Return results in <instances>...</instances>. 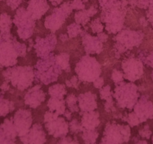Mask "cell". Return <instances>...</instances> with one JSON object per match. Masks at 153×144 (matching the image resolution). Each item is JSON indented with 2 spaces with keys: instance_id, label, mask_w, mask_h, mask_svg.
Returning a JSON list of instances; mask_svg holds the SVG:
<instances>
[{
  "instance_id": "e0dca14e",
  "label": "cell",
  "mask_w": 153,
  "mask_h": 144,
  "mask_svg": "<svg viewBox=\"0 0 153 144\" xmlns=\"http://www.w3.org/2000/svg\"><path fill=\"white\" fill-rule=\"evenodd\" d=\"M46 99V94L42 89L40 84L35 85L32 89H29L24 97L25 104L30 108L36 109Z\"/></svg>"
},
{
  "instance_id": "7bdbcfd3",
  "label": "cell",
  "mask_w": 153,
  "mask_h": 144,
  "mask_svg": "<svg viewBox=\"0 0 153 144\" xmlns=\"http://www.w3.org/2000/svg\"><path fill=\"white\" fill-rule=\"evenodd\" d=\"M23 0H6L7 5L10 7L12 10L17 9L19 5L21 4Z\"/></svg>"
},
{
  "instance_id": "3957f363",
  "label": "cell",
  "mask_w": 153,
  "mask_h": 144,
  "mask_svg": "<svg viewBox=\"0 0 153 144\" xmlns=\"http://www.w3.org/2000/svg\"><path fill=\"white\" fill-rule=\"evenodd\" d=\"M143 32L140 30H131L128 29H123L113 38L114 41L113 51L117 59L120 55L127 52L128 50H133L134 48H138L142 44L144 39Z\"/></svg>"
},
{
  "instance_id": "681fc988",
  "label": "cell",
  "mask_w": 153,
  "mask_h": 144,
  "mask_svg": "<svg viewBox=\"0 0 153 144\" xmlns=\"http://www.w3.org/2000/svg\"><path fill=\"white\" fill-rule=\"evenodd\" d=\"M9 82L8 81H5L2 84V86H0V89H2L3 92H6V91H8L10 89V84Z\"/></svg>"
},
{
  "instance_id": "ab89813d",
  "label": "cell",
  "mask_w": 153,
  "mask_h": 144,
  "mask_svg": "<svg viewBox=\"0 0 153 144\" xmlns=\"http://www.w3.org/2000/svg\"><path fill=\"white\" fill-rule=\"evenodd\" d=\"M70 5L72 9L83 10L85 8V5L83 2V0H72L71 3Z\"/></svg>"
},
{
  "instance_id": "83f0119b",
  "label": "cell",
  "mask_w": 153,
  "mask_h": 144,
  "mask_svg": "<svg viewBox=\"0 0 153 144\" xmlns=\"http://www.w3.org/2000/svg\"><path fill=\"white\" fill-rule=\"evenodd\" d=\"M13 20L7 13L0 14V32H10L12 28Z\"/></svg>"
},
{
  "instance_id": "db71d44e",
  "label": "cell",
  "mask_w": 153,
  "mask_h": 144,
  "mask_svg": "<svg viewBox=\"0 0 153 144\" xmlns=\"http://www.w3.org/2000/svg\"><path fill=\"white\" fill-rule=\"evenodd\" d=\"M151 78H152V81H153V71H152V73H151Z\"/></svg>"
},
{
  "instance_id": "277c9868",
  "label": "cell",
  "mask_w": 153,
  "mask_h": 144,
  "mask_svg": "<svg viewBox=\"0 0 153 144\" xmlns=\"http://www.w3.org/2000/svg\"><path fill=\"white\" fill-rule=\"evenodd\" d=\"M2 75L14 87L20 91L26 90L35 81L34 68L28 65L7 68L2 72Z\"/></svg>"
},
{
  "instance_id": "d590c367",
  "label": "cell",
  "mask_w": 153,
  "mask_h": 144,
  "mask_svg": "<svg viewBox=\"0 0 153 144\" xmlns=\"http://www.w3.org/2000/svg\"><path fill=\"white\" fill-rule=\"evenodd\" d=\"M69 124V131L73 134H78L79 132H82L84 128L82 126L81 122L78 121L77 120H71L70 121Z\"/></svg>"
},
{
  "instance_id": "484cf974",
  "label": "cell",
  "mask_w": 153,
  "mask_h": 144,
  "mask_svg": "<svg viewBox=\"0 0 153 144\" xmlns=\"http://www.w3.org/2000/svg\"><path fill=\"white\" fill-rule=\"evenodd\" d=\"M56 62L60 66L62 70L65 71L66 73L71 71L70 66V55L67 53H61L58 55H55Z\"/></svg>"
},
{
  "instance_id": "1f68e13d",
  "label": "cell",
  "mask_w": 153,
  "mask_h": 144,
  "mask_svg": "<svg viewBox=\"0 0 153 144\" xmlns=\"http://www.w3.org/2000/svg\"><path fill=\"white\" fill-rule=\"evenodd\" d=\"M90 18L91 17L87 10H86V11L83 10V11H77V12H76V14L74 15V19L76 23L83 26H85L89 23V21L90 20Z\"/></svg>"
},
{
  "instance_id": "f907efd6",
  "label": "cell",
  "mask_w": 153,
  "mask_h": 144,
  "mask_svg": "<svg viewBox=\"0 0 153 144\" xmlns=\"http://www.w3.org/2000/svg\"><path fill=\"white\" fill-rule=\"evenodd\" d=\"M64 117H65V119L67 120H71V118H72V112L70 111V110H65V111L64 113Z\"/></svg>"
},
{
  "instance_id": "d6986e66",
  "label": "cell",
  "mask_w": 153,
  "mask_h": 144,
  "mask_svg": "<svg viewBox=\"0 0 153 144\" xmlns=\"http://www.w3.org/2000/svg\"><path fill=\"white\" fill-rule=\"evenodd\" d=\"M17 136L13 119H5L0 125V143H14Z\"/></svg>"
},
{
  "instance_id": "e575fe53",
  "label": "cell",
  "mask_w": 153,
  "mask_h": 144,
  "mask_svg": "<svg viewBox=\"0 0 153 144\" xmlns=\"http://www.w3.org/2000/svg\"><path fill=\"white\" fill-rule=\"evenodd\" d=\"M90 28L92 29V32L95 34H98L100 32H102L104 29V26L103 24V22L101 21V18H96L92 20L90 23Z\"/></svg>"
},
{
  "instance_id": "11a10c76",
  "label": "cell",
  "mask_w": 153,
  "mask_h": 144,
  "mask_svg": "<svg viewBox=\"0 0 153 144\" xmlns=\"http://www.w3.org/2000/svg\"><path fill=\"white\" fill-rule=\"evenodd\" d=\"M151 23V27H152V29H153V22H152V23Z\"/></svg>"
},
{
  "instance_id": "8fae6325",
  "label": "cell",
  "mask_w": 153,
  "mask_h": 144,
  "mask_svg": "<svg viewBox=\"0 0 153 144\" xmlns=\"http://www.w3.org/2000/svg\"><path fill=\"white\" fill-rule=\"evenodd\" d=\"M122 68L125 79L130 82L140 80L143 75L144 64L138 57L134 55L124 59L122 62Z\"/></svg>"
},
{
  "instance_id": "603a6c76",
  "label": "cell",
  "mask_w": 153,
  "mask_h": 144,
  "mask_svg": "<svg viewBox=\"0 0 153 144\" xmlns=\"http://www.w3.org/2000/svg\"><path fill=\"white\" fill-rule=\"evenodd\" d=\"M100 97L102 100L105 101L104 109L107 113L114 112L116 111L114 107V101L113 99V91L110 85L103 86L100 89Z\"/></svg>"
},
{
  "instance_id": "5bb4252c",
  "label": "cell",
  "mask_w": 153,
  "mask_h": 144,
  "mask_svg": "<svg viewBox=\"0 0 153 144\" xmlns=\"http://www.w3.org/2000/svg\"><path fill=\"white\" fill-rule=\"evenodd\" d=\"M133 109L141 123L153 119V103L147 95L140 97Z\"/></svg>"
},
{
  "instance_id": "f6af8a7d",
  "label": "cell",
  "mask_w": 153,
  "mask_h": 144,
  "mask_svg": "<svg viewBox=\"0 0 153 144\" xmlns=\"http://www.w3.org/2000/svg\"><path fill=\"white\" fill-rule=\"evenodd\" d=\"M149 9L146 11V19L149 23L153 22V3L149 6Z\"/></svg>"
},
{
  "instance_id": "bcb514c9",
  "label": "cell",
  "mask_w": 153,
  "mask_h": 144,
  "mask_svg": "<svg viewBox=\"0 0 153 144\" xmlns=\"http://www.w3.org/2000/svg\"><path fill=\"white\" fill-rule=\"evenodd\" d=\"M97 37L98 38L100 41H101L102 43H105L108 41V35L104 33V32H100V33L97 34Z\"/></svg>"
},
{
  "instance_id": "7c38bea8",
  "label": "cell",
  "mask_w": 153,
  "mask_h": 144,
  "mask_svg": "<svg viewBox=\"0 0 153 144\" xmlns=\"http://www.w3.org/2000/svg\"><path fill=\"white\" fill-rule=\"evenodd\" d=\"M12 119L17 136L26 135L32 125V112L27 109H19Z\"/></svg>"
},
{
  "instance_id": "9c48e42d",
  "label": "cell",
  "mask_w": 153,
  "mask_h": 144,
  "mask_svg": "<svg viewBox=\"0 0 153 144\" xmlns=\"http://www.w3.org/2000/svg\"><path fill=\"white\" fill-rule=\"evenodd\" d=\"M13 23L17 28V34L20 39L26 41L33 35L35 27V20L28 13L27 10L20 8L14 15Z\"/></svg>"
},
{
  "instance_id": "ee69618b",
  "label": "cell",
  "mask_w": 153,
  "mask_h": 144,
  "mask_svg": "<svg viewBox=\"0 0 153 144\" xmlns=\"http://www.w3.org/2000/svg\"><path fill=\"white\" fill-rule=\"evenodd\" d=\"M104 80L102 77H99L97 78L95 81L93 82V86H95L96 89H101L104 86Z\"/></svg>"
},
{
  "instance_id": "2e32d148",
  "label": "cell",
  "mask_w": 153,
  "mask_h": 144,
  "mask_svg": "<svg viewBox=\"0 0 153 144\" xmlns=\"http://www.w3.org/2000/svg\"><path fill=\"white\" fill-rule=\"evenodd\" d=\"M82 45L84 50L88 55L100 54L104 50V45L97 36H92L86 30L82 31Z\"/></svg>"
},
{
  "instance_id": "f5cc1de1",
  "label": "cell",
  "mask_w": 153,
  "mask_h": 144,
  "mask_svg": "<svg viewBox=\"0 0 153 144\" xmlns=\"http://www.w3.org/2000/svg\"><path fill=\"white\" fill-rule=\"evenodd\" d=\"M50 1H51L52 5H54V6H57V5H60L61 2H62V0H50Z\"/></svg>"
},
{
  "instance_id": "9f6ffc18",
  "label": "cell",
  "mask_w": 153,
  "mask_h": 144,
  "mask_svg": "<svg viewBox=\"0 0 153 144\" xmlns=\"http://www.w3.org/2000/svg\"><path fill=\"white\" fill-rule=\"evenodd\" d=\"M152 143H153V136H152Z\"/></svg>"
},
{
  "instance_id": "7dc6e473",
  "label": "cell",
  "mask_w": 153,
  "mask_h": 144,
  "mask_svg": "<svg viewBox=\"0 0 153 144\" xmlns=\"http://www.w3.org/2000/svg\"><path fill=\"white\" fill-rule=\"evenodd\" d=\"M133 142L134 143H148V142H147L146 140L145 139H143V138H141L140 137H134L133 138Z\"/></svg>"
},
{
  "instance_id": "6da1fadb",
  "label": "cell",
  "mask_w": 153,
  "mask_h": 144,
  "mask_svg": "<svg viewBox=\"0 0 153 144\" xmlns=\"http://www.w3.org/2000/svg\"><path fill=\"white\" fill-rule=\"evenodd\" d=\"M27 47L20 43L11 32L0 33V68H9L17 63L18 57H25Z\"/></svg>"
},
{
  "instance_id": "30bf717a",
  "label": "cell",
  "mask_w": 153,
  "mask_h": 144,
  "mask_svg": "<svg viewBox=\"0 0 153 144\" xmlns=\"http://www.w3.org/2000/svg\"><path fill=\"white\" fill-rule=\"evenodd\" d=\"M72 8L68 2H65L59 8L53 10L52 14L46 17L45 20V26L51 30L53 33L60 29L65 22L66 18L71 14Z\"/></svg>"
},
{
  "instance_id": "ba28073f",
  "label": "cell",
  "mask_w": 153,
  "mask_h": 144,
  "mask_svg": "<svg viewBox=\"0 0 153 144\" xmlns=\"http://www.w3.org/2000/svg\"><path fill=\"white\" fill-rule=\"evenodd\" d=\"M131 128L129 125H120L115 122L107 123L103 134L101 143H123L131 139Z\"/></svg>"
},
{
  "instance_id": "4316f807",
  "label": "cell",
  "mask_w": 153,
  "mask_h": 144,
  "mask_svg": "<svg viewBox=\"0 0 153 144\" xmlns=\"http://www.w3.org/2000/svg\"><path fill=\"white\" fill-rule=\"evenodd\" d=\"M14 110V104L12 101L4 98L0 93V117H5Z\"/></svg>"
},
{
  "instance_id": "c3c4849f",
  "label": "cell",
  "mask_w": 153,
  "mask_h": 144,
  "mask_svg": "<svg viewBox=\"0 0 153 144\" xmlns=\"http://www.w3.org/2000/svg\"><path fill=\"white\" fill-rule=\"evenodd\" d=\"M139 23H140V26H142L143 27H146V26L149 25V22L148 21V20L146 19V17H142L140 18Z\"/></svg>"
},
{
  "instance_id": "ffe728a7",
  "label": "cell",
  "mask_w": 153,
  "mask_h": 144,
  "mask_svg": "<svg viewBox=\"0 0 153 144\" xmlns=\"http://www.w3.org/2000/svg\"><path fill=\"white\" fill-rule=\"evenodd\" d=\"M47 0H29L27 11L35 20H39L49 9Z\"/></svg>"
},
{
  "instance_id": "52a82bcc",
  "label": "cell",
  "mask_w": 153,
  "mask_h": 144,
  "mask_svg": "<svg viewBox=\"0 0 153 144\" xmlns=\"http://www.w3.org/2000/svg\"><path fill=\"white\" fill-rule=\"evenodd\" d=\"M75 72L80 81L93 83L97 78L101 77L102 68L95 57L86 54L81 57L76 64Z\"/></svg>"
},
{
  "instance_id": "f546056e",
  "label": "cell",
  "mask_w": 153,
  "mask_h": 144,
  "mask_svg": "<svg viewBox=\"0 0 153 144\" xmlns=\"http://www.w3.org/2000/svg\"><path fill=\"white\" fill-rule=\"evenodd\" d=\"M65 101L66 106L72 113L79 112L80 108L78 106V100H77V97L74 94L68 95Z\"/></svg>"
},
{
  "instance_id": "7402d4cb",
  "label": "cell",
  "mask_w": 153,
  "mask_h": 144,
  "mask_svg": "<svg viewBox=\"0 0 153 144\" xmlns=\"http://www.w3.org/2000/svg\"><path fill=\"white\" fill-rule=\"evenodd\" d=\"M80 122L84 129H95L101 123L99 113L95 111L83 112Z\"/></svg>"
},
{
  "instance_id": "7a4b0ae2",
  "label": "cell",
  "mask_w": 153,
  "mask_h": 144,
  "mask_svg": "<svg viewBox=\"0 0 153 144\" xmlns=\"http://www.w3.org/2000/svg\"><path fill=\"white\" fill-rule=\"evenodd\" d=\"M62 68L56 62L55 55L51 53L48 56L38 59L34 67L35 80L48 85L57 81L62 74Z\"/></svg>"
},
{
  "instance_id": "5b68a950",
  "label": "cell",
  "mask_w": 153,
  "mask_h": 144,
  "mask_svg": "<svg viewBox=\"0 0 153 144\" xmlns=\"http://www.w3.org/2000/svg\"><path fill=\"white\" fill-rule=\"evenodd\" d=\"M128 2L123 0L115 4L112 8L103 11L101 20L105 23V29L110 34H117L124 27L126 11Z\"/></svg>"
},
{
  "instance_id": "f35d334b",
  "label": "cell",
  "mask_w": 153,
  "mask_h": 144,
  "mask_svg": "<svg viewBox=\"0 0 153 144\" xmlns=\"http://www.w3.org/2000/svg\"><path fill=\"white\" fill-rule=\"evenodd\" d=\"M80 80L77 76H73L69 80H65V85L68 87L74 88V89H78L79 86H80Z\"/></svg>"
},
{
  "instance_id": "d4e9b609",
  "label": "cell",
  "mask_w": 153,
  "mask_h": 144,
  "mask_svg": "<svg viewBox=\"0 0 153 144\" xmlns=\"http://www.w3.org/2000/svg\"><path fill=\"white\" fill-rule=\"evenodd\" d=\"M48 93L51 95V97L59 98V99H64L65 96L67 95V90H66V87L64 84L56 83L49 88Z\"/></svg>"
},
{
  "instance_id": "ac0fdd59",
  "label": "cell",
  "mask_w": 153,
  "mask_h": 144,
  "mask_svg": "<svg viewBox=\"0 0 153 144\" xmlns=\"http://www.w3.org/2000/svg\"><path fill=\"white\" fill-rule=\"evenodd\" d=\"M23 143H44L47 141L46 134L41 125L35 124L32 125L29 132L26 135L20 137Z\"/></svg>"
},
{
  "instance_id": "8992f818",
  "label": "cell",
  "mask_w": 153,
  "mask_h": 144,
  "mask_svg": "<svg viewBox=\"0 0 153 144\" xmlns=\"http://www.w3.org/2000/svg\"><path fill=\"white\" fill-rule=\"evenodd\" d=\"M113 97L117 101V105L122 109L131 110L138 101L140 95L138 87L133 83L123 81L117 84L113 91Z\"/></svg>"
},
{
  "instance_id": "4dcf8cb0",
  "label": "cell",
  "mask_w": 153,
  "mask_h": 144,
  "mask_svg": "<svg viewBox=\"0 0 153 144\" xmlns=\"http://www.w3.org/2000/svg\"><path fill=\"white\" fill-rule=\"evenodd\" d=\"M137 57L143 62L144 65L153 68V50L148 52L146 50H139Z\"/></svg>"
},
{
  "instance_id": "d6a6232c",
  "label": "cell",
  "mask_w": 153,
  "mask_h": 144,
  "mask_svg": "<svg viewBox=\"0 0 153 144\" xmlns=\"http://www.w3.org/2000/svg\"><path fill=\"white\" fill-rule=\"evenodd\" d=\"M82 31H83L82 26L76 23H71L67 27V33L70 39L77 37L79 35L81 34Z\"/></svg>"
},
{
  "instance_id": "8d00e7d4",
  "label": "cell",
  "mask_w": 153,
  "mask_h": 144,
  "mask_svg": "<svg viewBox=\"0 0 153 144\" xmlns=\"http://www.w3.org/2000/svg\"><path fill=\"white\" fill-rule=\"evenodd\" d=\"M111 79L114 83L116 85L118 84V83H121V82L124 81V74H123V71L118 70V69H113L112 71L111 74Z\"/></svg>"
},
{
  "instance_id": "836d02e7",
  "label": "cell",
  "mask_w": 153,
  "mask_h": 144,
  "mask_svg": "<svg viewBox=\"0 0 153 144\" xmlns=\"http://www.w3.org/2000/svg\"><path fill=\"white\" fill-rule=\"evenodd\" d=\"M123 121L127 122L128 124L130 125V127H135V126H137L140 124H141L139 118H138L137 116L136 115V114L134 111L125 116L123 118Z\"/></svg>"
},
{
  "instance_id": "9a60e30c",
  "label": "cell",
  "mask_w": 153,
  "mask_h": 144,
  "mask_svg": "<svg viewBox=\"0 0 153 144\" xmlns=\"http://www.w3.org/2000/svg\"><path fill=\"white\" fill-rule=\"evenodd\" d=\"M45 128L48 134L55 138L66 136L69 132V124L64 118L59 117L45 122Z\"/></svg>"
},
{
  "instance_id": "4fadbf2b",
  "label": "cell",
  "mask_w": 153,
  "mask_h": 144,
  "mask_svg": "<svg viewBox=\"0 0 153 144\" xmlns=\"http://www.w3.org/2000/svg\"><path fill=\"white\" fill-rule=\"evenodd\" d=\"M57 45L56 36L54 33L49 34L46 37H36L34 42L33 48L35 49L37 56L44 58L48 56L55 49Z\"/></svg>"
},
{
  "instance_id": "f1b7e54d",
  "label": "cell",
  "mask_w": 153,
  "mask_h": 144,
  "mask_svg": "<svg viewBox=\"0 0 153 144\" xmlns=\"http://www.w3.org/2000/svg\"><path fill=\"white\" fill-rule=\"evenodd\" d=\"M82 139L86 143H95L98 139L99 134L95 129L89 130V129H84L82 131Z\"/></svg>"
},
{
  "instance_id": "b9f144b4",
  "label": "cell",
  "mask_w": 153,
  "mask_h": 144,
  "mask_svg": "<svg viewBox=\"0 0 153 144\" xmlns=\"http://www.w3.org/2000/svg\"><path fill=\"white\" fill-rule=\"evenodd\" d=\"M59 114H57L56 113L53 112V111H47L45 114V117H44V119H45V122H47L51 121V120H54L56 117H59Z\"/></svg>"
},
{
  "instance_id": "6f0895ef",
  "label": "cell",
  "mask_w": 153,
  "mask_h": 144,
  "mask_svg": "<svg viewBox=\"0 0 153 144\" xmlns=\"http://www.w3.org/2000/svg\"><path fill=\"white\" fill-rule=\"evenodd\" d=\"M83 1H85V2H86V1H87V0H83Z\"/></svg>"
},
{
  "instance_id": "816d5d0a",
  "label": "cell",
  "mask_w": 153,
  "mask_h": 144,
  "mask_svg": "<svg viewBox=\"0 0 153 144\" xmlns=\"http://www.w3.org/2000/svg\"><path fill=\"white\" fill-rule=\"evenodd\" d=\"M59 38V40L61 41L62 42H66V41L68 40V39H69L68 35H66V34H61Z\"/></svg>"
},
{
  "instance_id": "cb8c5ba5",
  "label": "cell",
  "mask_w": 153,
  "mask_h": 144,
  "mask_svg": "<svg viewBox=\"0 0 153 144\" xmlns=\"http://www.w3.org/2000/svg\"><path fill=\"white\" fill-rule=\"evenodd\" d=\"M47 106L49 108V111L56 113L59 115H63L66 110L65 101L64 99H59L53 97L50 98Z\"/></svg>"
},
{
  "instance_id": "44dd1931",
  "label": "cell",
  "mask_w": 153,
  "mask_h": 144,
  "mask_svg": "<svg viewBox=\"0 0 153 144\" xmlns=\"http://www.w3.org/2000/svg\"><path fill=\"white\" fill-rule=\"evenodd\" d=\"M78 106L82 112L95 111L98 108L97 104V96L95 94L91 92H86L82 93L77 97Z\"/></svg>"
},
{
  "instance_id": "680465c9",
  "label": "cell",
  "mask_w": 153,
  "mask_h": 144,
  "mask_svg": "<svg viewBox=\"0 0 153 144\" xmlns=\"http://www.w3.org/2000/svg\"><path fill=\"white\" fill-rule=\"evenodd\" d=\"M1 1H3V0H0V2H1Z\"/></svg>"
},
{
  "instance_id": "60d3db41",
  "label": "cell",
  "mask_w": 153,
  "mask_h": 144,
  "mask_svg": "<svg viewBox=\"0 0 153 144\" xmlns=\"http://www.w3.org/2000/svg\"><path fill=\"white\" fill-rule=\"evenodd\" d=\"M59 143H65V144H69V143H78V140L75 138L71 137H67L65 136L60 138L59 140L58 141Z\"/></svg>"
},
{
  "instance_id": "74e56055",
  "label": "cell",
  "mask_w": 153,
  "mask_h": 144,
  "mask_svg": "<svg viewBox=\"0 0 153 144\" xmlns=\"http://www.w3.org/2000/svg\"><path fill=\"white\" fill-rule=\"evenodd\" d=\"M139 136L141 138L145 140H149L151 138L152 134V131L150 129V127L149 125H146L141 129H140L139 131Z\"/></svg>"
}]
</instances>
